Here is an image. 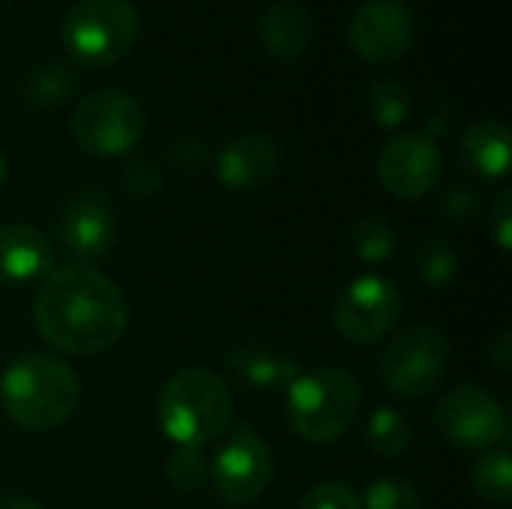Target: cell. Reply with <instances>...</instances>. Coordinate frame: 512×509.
I'll return each mask as SVG.
<instances>
[{"mask_svg":"<svg viewBox=\"0 0 512 509\" xmlns=\"http://www.w3.org/2000/svg\"><path fill=\"white\" fill-rule=\"evenodd\" d=\"M39 336L72 357H96L114 348L129 324V303L105 273L69 264L51 270L33 300Z\"/></svg>","mask_w":512,"mask_h":509,"instance_id":"6da1fadb","label":"cell"},{"mask_svg":"<svg viewBox=\"0 0 512 509\" xmlns=\"http://www.w3.org/2000/svg\"><path fill=\"white\" fill-rule=\"evenodd\" d=\"M78 375L48 354H21L0 375L3 411L30 432H51L63 426L78 408Z\"/></svg>","mask_w":512,"mask_h":509,"instance_id":"7a4b0ae2","label":"cell"},{"mask_svg":"<svg viewBox=\"0 0 512 509\" xmlns=\"http://www.w3.org/2000/svg\"><path fill=\"white\" fill-rule=\"evenodd\" d=\"M234 414L225 381L210 369H183L165 381L156 399L162 432L177 447H204L228 432Z\"/></svg>","mask_w":512,"mask_h":509,"instance_id":"3957f363","label":"cell"},{"mask_svg":"<svg viewBox=\"0 0 512 509\" xmlns=\"http://www.w3.org/2000/svg\"><path fill=\"white\" fill-rule=\"evenodd\" d=\"M363 405V387L348 369H315L297 375L288 384V423L312 444H330L342 438Z\"/></svg>","mask_w":512,"mask_h":509,"instance_id":"277c9868","label":"cell"},{"mask_svg":"<svg viewBox=\"0 0 512 509\" xmlns=\"http://www.w3.org/2000/svg\"><path fill=\"white\" fill-rule=\"evenodd\" d=\"M138 30V9L129 0H75L63 15L60 39L75 63L102 69L132 51Z\"/></svg>","mask_w":512,"mask_h":509,"instance_id":"5b68a950","label":"cell"},{"mask_svg":"<svg viewBox=\"0 0 512 509\" xmlns=\"http://www.w3.org/2000/svg\"><path fill=\"white\" fill-rule=\"evenodd\" d=\"M144 126L141 102L120 90L87 93L69 117L72 141L93 156H126L141 141Z\"/></svg>","mask_w":512,"mask_h":509,"instance_id":"8992f818","label":"cell"},{"mask_svg":"<svg viewBox=\"0 0 512 509\" xmlns=\"http://www.w3.org/2000/svg\"><path fill=\"white\" fill-rule=\"evenodd\" d=\"M447 339L435 327H408L405 333L393 336L381 354L378 375L393 396L402 399H423L429 396L447 372Z\"/></svg>","mask_w":512,"mask_h":509,"instance_id":"52a82bcc","label":"cell"},{"mask_svg":"<svg viewBox=\"0 0 512 509\" xmlns=\"http://www.w3.org/2000/svg\"><path fill=\"white\" fill-rule=\"evenodd\" d=\"M438 429L447 441L468 450H492L510 441L507 408L483 387L465 384L450 390L438 405Z\"/></svg>","mask_w":512,"mask_h":509,"instance_id":"ba28073f","label":"cell"},{"mask_svg":"<svg viewBox=\"0 0 512 509\" xmlns=\"http://www.w3.org/2000/svg\"><path fill=\"white\" fill-rule=\"evenodd\" d=\"M210 480L225 504L246 507L267 492L273 480V456L252 429H237L219 447L210 465Z\"/></svg>","mask_w":512,"mask_h":509,"instance_id":"9c48e42d","label":"cell"},{"mask_svg":"<svg viewBox=\"0 0 512 509\" xmlns=\"http://www.w3.org/2000/svg\"><path fill=\"white\" fill-rule=\"evenodd\" d=\"M348 42L366 63H396L417 42V15L405 0H369L351 15Z\"/></svg>","mask_w":512,"mask_h":509,"instance_id":"30bf717a","label":"cell"},{"mask_svg":"<svg viewBox=\"0 0 512 509\" xmlns=\"http://www.w3.org/2000/svg\"><path fill=\"white\" fill-rule=\"evenodd\" d=\"M402 315L399 288L384 276L354 279L336 300L333 321L336 330L357 345L384 339Z\"/></svg>","mask_w":512,"mask_h":509,"instance_id":"8fae6325","label":"cell"},{"mask_svg":"<svg viewBox=\"0 0 512 509\" xmlns=\"http://www.w3.org/2000/svg\"><path fill=\"white\" fill-rule=\"evenodd\" d=\"M57 237L60 246L66 249L75 264H93L105 258L117 240V213L114 204L96 192V189H81L75 192L57 219Z\"/></svg>","mask_w":512,"mask_h":509,"instance_id":"7c38bea8","label":"cell"},{"mask_svg":"<svg viewBox=\"0 0 512 509\" xmlns=\"http://www.w3.org/2000/svg\"><path fill=\"white\" fill-rule=\"evenodd\" d=\"M441 150L429 135H399L387 141L378 156V177L384 189L402 201H417L441 183Z\"/></svg>","mask_w":512,"mask_h":509,"instance_id":"4fadbf2b","label":"cell"},{"mask_svg":"<svg viewBox=\"0 0 512 509\" xmlns=\"http://www.w3.org/2000/svg\"><path fill=\"white\" fill-rule=\"evenodd\" d=\"M282 165L279 144L261 132H246L231 138L216 156V177L225 189L252 192L267 186Z\"/></svg>","mask_w":512,"mask_h":509,"instance_id":"5bb4252c","label":"cell"},{"mask_svg":"<svg viewBox=\"0 0 512 509\" xmlns=\"http://www.w3.org/2000/svg\"><path fill=\"white\" fill-rule=\"evenodd\" d=\"M54 249L51 240L33 225H3L0 228V282L21 285L51 273Z\"/></svg>","mask_w":512,"mask_h":509,"instance_id":"9a60e30c","label":"cell"},{"mask_svg":"<svg viewBox=\"0 0 512 509\" xmlns=\"http://www.w3.org/2000/svg\"><path fill=\"white\" fill-rule=\"evenodd\" d=\"M261 42L279 60L300 57L312 42V15L294 0H276L261 15Z\"/></svg>","mask_w":512,"mask_h":509,"instance_id":"2e32d148","label":"cell"},{"mask_svg":"<svg viewBox=\"0 0 512 509\" xmlns=\"http://www.w3.org/2000/svg\"><path fill=\"white\" fill-rule=\"evenodd\" d=\"M459 159L477 177H504L510 171V129L498 120H477L465 129Z\"/></svg>","mask_w":512,"mask_h":509,"instance_id":"e0dca14e","label":"cell"},{"mask_svg":"<svg viewBox=\"0 0 512 509\" xmlns=\"http://www.w3.org/2000/svg\"><path fill=\"white\" fill-rule=\"evenodd\" d=\"M231 369L234 375L255 387V390H270V387H288L300 375V363L291 360L288 354L261 348V345H243L231 354Z\"/></svg>","mask_w":512,"mask_h":509,"instance_id":"ac0fdd59","label":"cell"},{"mask_svg":"<svg viewBox=\"0 0 512 509\" xmlns=\"http://www.w3.org/2000/svg\"><path fill=\"white\" fill-rule=\"evenodd\" d=\"M72 87H75L72 72H69L63 63H51V60H45V63L33 66V69L24 75L21 96H24V102H27L30 108H42V111H48V108L63 105V102L69 99Z\"/></svg>","mask_w":512,"mask_h":509,"instance_id":"d6986e66","label":"cell"},{"mask_svg":"<svg viewBox=\"0 0 512 509\" xmlns=\"http://www.w3.org/2000/svg\"><path fill=\"white\" fill-rule=\"evenodd\" d=\"M366 108L372 120L384 129H396L408 120L411 114V90L399 78H378L369 84L366 93Z\"/></svg>","mask_w":512,"mask_h":509,"instance_id":"ffe728a7","label":"cell"},{"mask_svg":"<svg viewBox=\"0 0 512 509\" xmlns=\"http://www.w3.org/2000/svg\"><path fill=\"white\" fill-rule=\"evenodd\" d=\"M366 444L372 453H378L381 459H393L402 456L411 444V423L402 411L396 408H378L369 423H366Z\"/></svg>","mask_w":512,"mask_h":509,"instance_id":"44dd1931","label":"cell"},{"mask_svg":"<svg viewBox=\"0 0 512 509\" xmlns=\"http://www.w3.org/2000/svg\"><path fill=\"white\" fill-rule=\"evenodd\" d=\"M474 489L495 507H504L512 498V462L507 450H489L474 462L471 471Z\"/></svg>","mask_w":512,"mask_h":509,"instance_id":"7402d4cb","label":"cell"},{"mask_svg":"<svg viewBox=\"0 0 512 509\" xmlns=\"http://www.w3.org/2000/svg\"><path fill=\"white\" fill-rule=\"evenodd\" d=\"M417 273L429 288H447L456 279L459 270V255L453 249L450 240L444 237H429L426 243H420L417 255H414Z\"/></svg>","mask_w":512,"mask_h":509,"instance_id":"603a6c76","label":"cell"},{"mask_svg":"<svg viewBox=\"0 0 512 509\" xmlns=\"http://www.w3.org/2000/svg\"><path fill=\"white\" fill-rule=\"evenodd\" d=\"M351 246H354L357 258L366 264L387 261L396 252V228L384 216H369L354 228Z\"/></svg>","mask_w":512,"mask_h":509,"instance_id":"cb8c5ba5","label":"cell"},{"mask_svg":"<svg viewBox=\"0 0 512 509\" xmlns=\"http://www.w3.org/2000/svg\"><path fill=\"white\" fill-rule=\"evenodd\" d=\"M165 474H168V483L183 495L201 489V483L207 480V462H204L201 447H177L168 459Z\"/></svg>","mask_w":512,"mask_h":509,"instance_id":"d4e9b609","label":"cell"},{"mask_svg":"<svg viewBox=\"0 0 512 509\" xmlns=\"http://www.w3.org/2000/svg\"><path fill=\"white\" fill-rule=\"evenodd\" d=\"M366 509H423L420 507V495L411 483L399 480V477H381L375 480L366 495L363 504Z\"/></svg>","mask_w":512,"mask_h":509,"instance_id":"484cf974","label":"cell"},{"mask_svg":"<svg viewBox=\"0 0 512 509\" xmlns=\"http://www.w3.org/2000/svg\"><path fill=\"white\" fill-rule=\"evenodd\" d=\"M123 186L132 198L138 201H147V198H156L162 192V171L153 159L147 156H135L126 162L123 168Z\"/></svg>","mask_w":512,"mask_h":509,"instance_id":"4316f807","label":"cell"},{"mask_svg":"<svg viewBox=\"0 0 512 509\" xmlns=\"http://www.w3.org/2000/svg\"><path fill=\"white\" fill-rule=\"evenodd\" d=\"M297 509H363V507H360V498L354 495V489H351V486L330 480V483H321V486L309 489V492H306V498L300 501V507Z\"/></svg>","mask_w":512,"mask_h":509,"instance_id":"83f0119b","label":"cell"},{"mask_svg":"<svg viewBox=\"0 0 512 509\" xmlns=\"http://www.w3.org/2000/svg\"><path fill=\"white\" fill-rule=\"evenodd\" d=\"M168 156H171V162H174L177 168H183V171H198V168H204V162H207V147H204V141H198V138H192V135H183V138H177V141L171 144Z\"/></svg>","mask_w":512,"mask_h":509,"instance_id":"f1b7e54d","label":"cell"},{"mask_svg":"<svg viewBox=\"0 0 512 509\" xmlns=\"http://www.w3.org/2000/svg\"><path fill=\"white\" fill-rule=\"evenodd\" d=\"M441 210L453 219V222H471L477 216V195L465 186H453L444 198H441Z\"/></svg>","mask_w":512,"mask_h":509,"instance_id":"f546056e","label":"cell"},{"mask_svg":"<svg viewBox=\"0 0 512 509\" xmlns=\"http://www.w3.org/2000/svg\"><path fill=\"white\" fill-rule=\"evenodd\" d=\"M492 228H495V240L504 252H510L512 240V192L504 189L498 195V201L492 204Z\"/></svg>","mask_w":512,"mask_h":509,"instance_id":"4dcf8cb0","label":"cell"},{"mask_svg":"<svg viewBox=\"0 0 512 509\" xmlns=\"http://www.w3.org/2000/svg\"><path fill=\"white\" fill-rule=\"evenodd\" d=\"M492 357H495V363H498V369H504V372H510V363H512V342H510V333H504V336L498 339V345L492 348Z\"/></svg>","mask_w":512,"mask_h":509,"instance_id":"1f68e13d","label":"cell"},{"mask_svg":"<svg viewBox=\"0 0 512 509\" xmlns=\"http://www.w3.org/2000/svg\"><path fill=\"white\" fill-rule=\"evenodd\" d=\"M0 509H42L33 498H6Z\"/></svg>","mask_w":512,"mask_h":509,"instance_id":"d6a6232c","label":"cell"},{"mask_svg":"<svg viewBox=\"0 0 512 509\" xmlns=\"http://www.w3.org/2000/svg\"><path fill=\"white\" fill-rule=\"evenodd\" d=\"M3 183H6V159L0 153V189H3Z\"/></svg>","mask_w":512,"mask_h":509,"instance_id":"836d02e7","label":"cell"}]
</instances>
